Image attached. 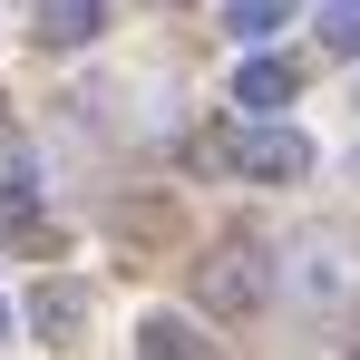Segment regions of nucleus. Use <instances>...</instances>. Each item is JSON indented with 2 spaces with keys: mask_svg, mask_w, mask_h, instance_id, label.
Segmentation results:
<instances>
[{
  "mask_svg": "<svg viewBox=\"0 0 360 360\" xmlns=\"http://www.w3.org/2000/svg\"><path fill=\"white\" fill-rule=\"evenodd\" d=\"M195 283H205V321H263L273 292H283V253H263L253 234L205 243L195 253Z\"/></svg>",
  "mask_w": 360,
  "mask_h": 360,
  "instance_id": "obj_1",
  "label": "nucleus"
},
{
  "mask_svg": "<svg viewBox=\"0 0 360 360\" xmlns=\"http://www.w3.org/2000/svg\"><path fill=\"white\" fill-rule=\"evenodd\" d=\"M224 166L253 176V185H302L311 176V136L292 127V108H283V117H253V127L224 136Z\"/></svg>",
  "mask_w": 360,
  "mask_h": 360,
  "instance_id": "obj_2",
  "label": "nucleus"
},
{
  "mask_svg": "<svg viewBox=\"0 0 360 360\" xmlns=\"http://www.w3.org/2000/svg\"><path fill=\"white\" fill-rule=\"evenodd\" d=\"M292 98H302V68H292V59H273V49H263V59L234 68V108H243V117H283Z\"/></svg>",
  "mask_w": 360,
  "mask_h": 360,
  "instance_id": "obj_3",
  "label": "nucleus"
},
{
  "mask_svg": "<svg viewBox=\"0 0 360 360\" xmlns=\"http://www.w3.org/2000/svg\"><path fill=\"white\" fill-rule=\"evenodd\" d=\"M283 292L341 302V292H351V253H341V243H302V253H283Z\"/></svg>",
  "mask_w": 360,
  "mask_h": 360,
  "instance_id": "obj_4",
  "label": "nucleus"
},
{
  "mask_svg": "<svg viewBox=\"0 0 360 360\" xmlns=\"http://www.w3.org/2000/svg\"><path fill=\"white\" fill-rule=\"evenodd\" d=\"M78 321H88V283L39 273V292H30V331H39V341H78Z\"/></svg>",
  "mask_w": 360,
  "mask_h": 360,
  "instance_id": "obj_5",
  "label": "nucleus"
},
{
  "mask_svg": "<svg viewBox=\"0 0 360 360\" xmlns=\"http://www.w3.org/2000/svg\"><path fill=\"white\" fill-rule=\"evenodd\" d=\"M108 30V0H39V49H88Z\"/></svg>",
  "mask_w": 360,
  "mask_h": 360,
  "instance_id": "obj_6",
  "label": "nucleus"
},
{
  "mask_svg": "<svg viewBox=\"0 0 360 360\" xmlns=\"http://www.w3.org/2000/svg\"><path fill=\"white\" fill-rule=\"evenodd\" d=\"M136 351H156V360H195V351H205V331H195L185 311H146V321H136Z\"/></svg>",
  "mask_w": 360,
  "mask_h": 360,
  "instance_id": "obj_7",
  "label": "nucleus"
},
{
  "mask_svg": "<svg viewBox=\"0 0 360 360\" xmlns=\"http://www.w3.org/2000/svg\"><path fill=\"white\" fill-rule=\"evenodd\" d=\"M283 20H302V0H224V30L234 39H273Z\"/></svg>",
  "mask_w": 360,
  "mask_h": 360,
  "instance_id": "obj_8",
  "label": "nucleus"
},
{
  "mask_svg": "<svg viewBox=\"0 0 360 360\" xmlns=\"http://www.w3.org/2000/svg\"><path fill=\"white\" fill-rule=\"evenodd\" d=\"M30 195H39L30 156H20V146H0V224H30Z\"/></svg>",
  "mask_w": 360,
  "mask_h": 360,
  "instance_id": "obj_9",
  "label": "nucleus"
},
{
  "mask_svg": "<svg viewBox=\"0 0 360 360\" xmlns=\"http://www.w3.org/2000/svg\"><path fill=\"white\" fill-rule=\"evenodd\" d=\"M321 49L360 59V0H321Z\"/></svg>",
  "mask_w": 360,
  "mask_h": 360,
  "instance_id": "obj_10",
  "label": "nucleus"
},
{
  "mask_svg": "<svg viewBox=\"0 0 360 360\" xmlns=\"http://www.w3.org/2000/svg\"><path fill=\"white\" fill-rule=\"evenodd\" d=\"M0 341H10V302H0Z\"/></svg>",
  "mask_w": 360,
  "mask_h": 360,
  "instance_id": "obj_11",
  "label": "nucleus"
}]
</instances>
